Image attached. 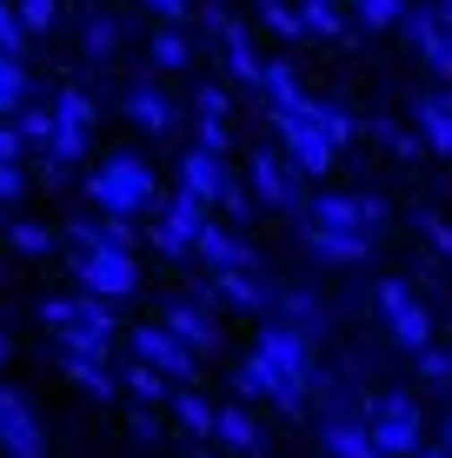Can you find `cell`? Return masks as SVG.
Instances as JSON below:
<instances>
[{"mask_svg":"<svg viewBox=\"0 0 452 458\" xmlns=\"http://www.w3.org/2000/svg\"><path fill=\"white\" fill-rule=\"evenodd\" d=\"M246 359L273 378V412H286V419L306 412V392L320 386V345H313V333H300V326H286V319H267Z\"/></svg>","mask_w":452,"mask_h":458,"instance_id":"cell-1","label":"cell"},{"mask_svg":"<svg viewBox=\"0 0 452 458\" xmlns=\"http://www.w3.org/2000/svg\"><path fill=\"white\" fill-rule=\"evenodd\" d=\"M87 199L93 213H153L160 207V186H153V166L133 160V153H107L100 166L87 173Z\"/></svg>","mask_w":452,"mask_h":458,"instance_id":"cell-2","label":"cell"},{"mask_svg":"<svg viewBox=\"0 0 452 458\" xmlns=\"http://www.w3.org/2000/svg\"><path fill=\"white\" fill-rule=\"evenodd\" d=\"M200 226H207V199H200V193H186V186H174V193H166L160 207L147 213V246L160 252L166 266H180V259H193Z\"/></svg>","mask_w":452,"mask_h":458,"instance_id":"cell-3","label":"cell"},{"mask_svg":"<svg viewBox=\"0 0 452 458\" xmlns=\"http://www.w3.org/2000/svg\"><path fill=\"white\" fill-rule=\"evenodd\" d=\"M246 193H253V207L300 213L306 207V173L293 166L279 147H253V160H246Z\"/></svg>","mask_w":452,"mask_h":458,"instance_id":"cell-4","label":"cell"},{"mask_svg":"<svg viewBox=\"0 0 452 458\" xmlns=\"http://www.w3.org/2000/svg\"><path fill=\"white\" fill-rule=\"evenodd\" d=\"M366 432H372V445L386 458H413L426 445V419H419V405L406 392H380V399L366 405Z\"/></svg>","mask_w":452,"mask_h":458,"instance_id":"cell-5","label":"cell"},{"mask_svg":"<svg viewBox=\"0 0 452 458\" xmlns=\"http://www.w3.org/2000/svg\"><path fill=\"white\" fill-rule=\"evenodd\" d=\"M372 306H380V326L406 345V352H426L432 345V312L419 306V293L406 279H380V286H372Z\"/></svg>","mask_w":452,"mask_h":458,"instance_id":"cell-6","label":"cell"},{"mask_svg":"<svg viewBox=\"0 0 452 458\" xmlns=\"http://www.w3.org/2000/svg\"><path fill=\"white\" fill-rule=\"evenodd\" d=\"M127 359H140V366H153V372H166L174 386H193V372H200V352L186 339H174L160 319H147V326H133L127 333Z\"/></svg>","mask_w":452,"mask_h":458,"instance_id":"cell-7","label":"cell"},{"mask_svg":"<svg viewBox=\"0 0 452 458\" xmlns=\"http://www.w3.org/2000/svg\"><path fill=\"white\" fill-rule=\"evenodd\" d=\"M73 279H81V293H93V299H114V306L140 293V266H133V252H114V246L73 252Z\"/></svg>","mask_w":452,"mask_h":458,"instance_id":"cell-8","label":"cell"},{"mask_svg":"<svg viewBox=\"0 0 452 458\" xmlns=\"http://www.w3.org/2000/svg\"><path fill=\"white\" fill-rule=\"evenodd\" d=\"M0 452L7 458H47V425L13 386H0Z\"/></svg>","mask_w":452,"mask_h":458,"instance_id":"cell-9","label":"cell"},{"mask_svg":"<svg viewBox=\"0 0 452 458\" xmlns=\"http://www.w3.org/2000/svg\"><path fill=\"white\" fill-rule=\"evenodd\" d=\"M160 326H166L174 339H186L200 359H207V352H220V326H213L207 299H166V306H160Z\"/></svg>","mask_w":452,"mask_h":458,"instance_id":"cell-10","label":"cell"},{"mask_svg":"<svg viewBox=\"0 0 452 458\" xmlns=\"http://www.w3.org/2000/svg\"><path fill=\"white\" fill-rule=\"evenodd\" d=\"M207 299H220V306H233V312H253V319L273 312V286L253 273V266H240V273H213Z\"/></svg>","mask_w":452,"mask_h":458,"instance_id":"cell-11","label":"cell"},{"mask_svg":"<svg viewBox=\"0 0 452 458\" xmlns=\"http://www.w3.org/2000/svg\"><path fill=\"white\" fill-rule=\"evenodd\" d=\"M406 34H413V47H419V60H426L439 81H452V27L439 21V7L406 13Z\"/></svg>","mask_w":452,"mask_h":458,"instance_id":"cell-12","label":"cell"},{"mask_svg":"<svg viewBox=\"0 0 452 458\" xmlns=\"http://www.w3.org/2000/svg\"><path fill=\"white\" fill-rule=\"evenodd\" d=\"M193 259L207 266V273H240V266H253V246L240 240L233 226H200V246H193Z\"/></svg>","mask_w":452,"mask_h":458,"instance_id":"cell-13","label":"cell"},{"mask_svg":"<svg viewBox=\"0 0 452 458\" xmlns=\"http://www.w3.org/2000/svg\"><path fill=\"white\" fill-rule=\"evenodd\" d=\"M226 153H207V147H193V153H180V186L186 193H200L207 207H220V193H226Z\"/></svg>","mask_w":452,"mask_h":458,"instance_id":"cell-14","label":"cell"},{"mask_svg":"<svg viewBox=\"0 0 452 458\" xmlns=\"http://www.w3.org/2000/svg\"><path fill=\"white\" fill-rule=\"evenodd\" d=\"M320 445H326V458H386L380 445H372V432H366V412L353 419V412H333L320 425Z\"/></svg>","mask_w":452,"mask_h":458,"instance_id":"cell-15","label":"cell"},{"mask_svg":"<svg viewBox=\"0 0 452 458\" xmlns=\"http://www.w3.org/2000/svg\"><path fill=\"white\" fill-rule=\"evenodd\" d=\"M306 246H313L320 259H333V266H360L372 252V233H346V226H320V219H306Z\"/></svg>","mask_w":452,"mask_h":458,"instance_id":"cell-16","label":"cell"},{"mask_svg":"<svg viewBox=\"0 0 452 458\" xmlns=\"http://www.w3.org/2000/svg\"><path fill=\"white\" fill-rule=\"evenodd\" d=\"M213 445H226V452H240V458H260V452H267V432H260V419L246 412V405H220Z\"/></svg>","mask_w":452,"mask_h":458,"instance_id":"cell-17","label":"cell"},{"mask_svg":"<svg viewBox=\"0 0 452 458\" xmlns=\"http://www.w3.org/2000/svg\"><path fill=\"white\" fill-rule=\"evenodd\" d=\"M60 372H67L81 392H93V399H120V392H127V378L114 372V359H81V352H60Z\"/></svg>","mask_w":452,"mask_h":458,"instance_id":"cell-18","label":"cell"},{"mask_svg":"<svg viewBox=\"0 0 452 458\" xmlns=\"http://www.w3.org/2000/svg\"><path fill=\"white\" fill-rule=\"evenodd\" d=\"M127 120H140L147 133H174V100L153 81H140V87H127Z\"/></svg>","mask_w":452,"mask_h":458,"instance_id":"cell-19","label":"cell"},{"mask_svg":"<svg viewBox=\"0 0 452 458\" xmlns=\"http://www.w3.org/2000/svg\"><path fill=\"white\" fill-rule=\"evenodd\" d=\"M306 219H320V226H346V233H372L360 193H320V199H306Z\"/></svg>","mask_w":452,"mask_h":458,"instance_id":"cell-20","label":"cell"},{"mask_svg":"<svg viewBox=\"0 0 452 458\" xmlns=\"http://www.w3.org/2000/svg\"><path fill=\"white\" fill-rule=\"evenodd\" d=\"M419 140L452 160V100L446 93H419Z\"/></svg>","mask_w":452,"mask_h":458,"instance_id":"cell-21","label":"cell"},{"mask_svg":"<svg viewBox=\"0 0 452 458\" xmlns=\"http://www.w3.org/2000/svg\"><path fill=\"white\" fill-rule=\"evenodd\" d=\"M273 312H279L286 326H300V333H313V339H320V326H326L320 299L306 293V286H279V293H273Z\"/></svg>","mask_w":452,"mask_h":458,"instance_id":"cell-22","label":"cell"},{"mask_svg":"<svg viewBox=\"0 0 452 458\" xmlns=\"http://www.w3.org/2000/svg\"><path fill=\"white\" fill-rule=\"evenodd\" d=\"M174 412H180V432H193V438H213V425H220V405L200 399L193 386H174Z\"/></svg>","mask_w":452,"mask_h":458,"instance_id":"cell-23","label":"cell"},{"mask_svg":"<svg viewBox=\"0 0 452 458\" xmlns=\"http://www.w3.org/2000/svg\"><path fill=\"white\" fill-rule=\"evenodd\" d=\"M7 246H13V252H27V259H54L60 233H54V226H40V219H13V226H7Z\"/></svg>","mask_w":452,"mask_h":458,"instance_id":"cell-24","label":"cell"},{"mask_svg":"<svg viewBox=\"0 0 452 458\" xmlns=\"http://www.w3.org/2000/svg\"><path fill=\"white\" fill-rule=\"evenodd\" d=\"M81 312H87V299L81 293H54V299H40V326L47 333H73V326H81Z\"/></svg>","mask_w":452,"mask_h":458,"instance_id":"cell-25","label":"cell"},{"mask_svg":"<svg viewBox=\"0 0 452 458\" xmlns=\"http://www.w3.org/2000/svg\"><path fill=\"white\" fill-rule=\"evenodd\" d=\"M127 392L140 405H160V399H174V378L153 372V366H140V359H127Z\"/></svg>","mask_w":452,"mask_h":458,"instance_id":"cell-26","label":"cell"},{"mask_svg":"<svg viewBox=\"0 0 452 458\" xmlns=\"http://www.w3.org/2000/svg\"><path fill=\"white\" fill-rule=\"evenodd\" d=\"M54 126H73V133H93V100L81 87H60L54 93Z\"/></svg>","mask_w":452,"mask_h":458,"instance_id":"cell-27","label":"cell"},{"mask_svg":"<svg viewBox=\"0 0 452 458\" xmlns=\"http://www.w3.org/2000/svg\"><path fill=\"white\" fill-rule=\"evenodd\" d=\"M21 106H27V67L21 54H0V120L21 114Z\"/></svg>","mask_w":452,"mask_h":458,"instance_id":"cell-28","label":"cell"},{"mask_svg":"<svg viewBox=\"0 0 452 458\" xmlns=\"http://www.w3.org/2000/svg\"><path fill=\"white\" fill-rule=\"evenodd\" d=\"M13 133H21L27 153H47V140H54V100L47 106H21V126H13Z\"/></svg>","mask_w":452,"mask_h":458,"instance_id":"cell-29","label":"cell"},{"mask_svg":"<svg viewBox=\"0 0 452 458\" xmlns=\"http://www.w3.org/2000/svg\"><path fill=\"white\" fill-rule=\"evenodd\" d=\"M353 13H360L366 34H386V27H399L413 7H406V0H353Z\"/></svg>","mask_w":452,"mask_h":458,"instance_id":"cell-30","label":"cell"},{"mask_svg":"<svg viewBox=\"0 0 452 458\" xmlns=\"http://www.w3.org/2000/svg\"><path fill=\"white\" fill-rule=\"evenodd\" d=\"M260 93H267V106L293 100V93H300V73H293L286 60H267V73H260Z\"/></svg>","mask_w":452,"mask_h":458,"instance_id":"cell-31","label":"cell"},{"mask_svg":"<svg viewBox=\"0 0 452 458\" xmlns=\"http://www.w3.org/2000/svg\"><path fill=\"white\" fill-rule=\"evenodd\" d=\"M186 60H193L186 34L180 27H160V34H153V67H186Z\"/></svg>","mask_w":452,"mask_h":458,"instance_id":"cell-32","label":"cell"},{"mask_svg":"<svg viewBox=\"0 0 452 458\" xmlns=\"http://www.w3.org/2000/svg\"><path fill=\"white\" fill-rule=\"evenodd\" d=\"M27 21H21V7H13V0H0V54H27Z\"/></svg>","mask_w":452,"mask_h":458,"instance_id":"cell-33","label":"cell"},{"mask_svg":"<svg viewBox=\"0 0 452 458\" xmlns=\"http://www.w3.org/2000/svg\"><path fill=\"white\" fill-rule=\"evenodd\" d=\"M419 359V378H426V386H452V352L446 345H426V352H413Z\"/></svg>","mask_w":452,"mask_h":458,"instance_id":"cell-34","label":"cell"},{"mask_svg":"<svg viewBox=\"0 0 452 458\" xmlns=\"http://www.w3.org/2000/svg\"><path fill=\"white\" fill-rule=\"evenodd\" d=\"M21 7V21H27V34H47V27L60 21V0H13Z\"/></svg>","mask_w":452,"mask_h":458,"instance_id":"cell-35","label":"cell"},{"mask_svg":"<svg viewBox=\"0 0 452 458\" xmlns=\"http://www.w3.org/2000/svg\"><path fill=\"white\" fill-rule=\"evenodd\" d=\"M380 140L399 153V160H419V153H426V140H419V133H406V126H393V120H380Z\"/></svg>","mask_w":452,"mask_h":458,"instance_id":"cell-36","label":"cell"},{"mask_svg":"<svg viewBox=\"0 0 452 458\" xmlns=\"http://www.w3.org/2000/svg\"><path fill=\"white\" fill-rule=\"evenodd\" d=\"M114 47H120V27L114 21H107V13H93V21H87V54H114Z\"/></svg>","mask_w":452,"mask_h":458,"instance_id":"cell-37","label":"cell"},{"mask_svg":"<svg viewBox=\"0 0 452 458\" xmlns=\"http://www.w3.org/2000/svg\"><path fill=\"white\" fill-rule=\"evenodd\" d=\"M419 233L432 240V252H439V259H452V226H446L439 213H419Z\"/></svg>","mask_w":452,"mask_h":458,"instance_id":"cell-38","label":"cell"},{"mask_svg":"<svg viewBox=\"0 0 452 458\" xmlns=\"http://www.w3.org/2000/svg\"><path fill=\"white\" fill-rule=\"evenodd\" d=\"M21 193H27V173H21V160H0V207H13Z\"/></svg>","mask_w":452,"mask_h":458,"instance_id":"cell-39","label":"cell"},{"mask_svg":"<svg viewBox=\"0 0 452 458\" xmlns=\"http://www.w3.org/2000/svg\"><path fill=\"white\" fill-rule=\"evenodd\" d=\"M220 213L233 219V226H240V219L253 213V199H246V186H240V180H226V193H220Z\"/></svg>","mask_w":452,"mask_h":458,"instance_id":"cell-40","label":"cell"},{"mask_svg":"<svg viewBox=\"0 0 452 458\" xmlns=\"http://www.w3.org/2000/svg\"><path fill=\"white\" fill-rule=\"evenodd\" d=\"M200 114H207V120H226V114H233V93H226V87H200Z\"/></svg>","mask_w":452,"mask_h":458,"instance_id":"cell-41","label":"cell"},{"mask_svg":"<svg viewBox=\"0 0 452 458\" xmlns=\"http://www.w3.org/2000/svg\"><path fill=\"white\" fill-rule=\"evenodd\" d=\"M200 147H207V153H226V147H233L226 120H207V114H200Z\"/></svg>","mask_w":452,"mask_h":458,"instance_id":"cell-42","label":"cell"},{"mask_svg":"<svg viewBox=\"0 0 452 458\" xmlns=\"http://www.w3.org/2000/svg\"><path fill=\"white\" fill-rule=\"evenodd\" d=\"M67 173H73V166H60L54 153H34V180H40V186H67Z\"/></svg>","mask_w":452,"mask_h":458,"instance_id":"cell-43","label":"cell"},{"mask_svg":"<svg viewBox=\"0 0 452 458\" xmlns=\"http://www.w3.org/2000/svg\"><path fill=\"white\" fill-rule=\"evenodd\" d=\"M21 153H27V147H21V133H13V126L0 120V160H21Z\"/></svg>","mask_w":452,"mask_h":458,"instance_id":"cell-44","label":"cell"},{"mask_svg":"<svg viewBox=\"0 0 452 458\" xmlns=\"http://www.w3.org/2000/svg\"><path fill=\"white\" fill-rule=\"evenodd\" d=\"M140 7H147V13H160V21H180V13H186V0H140Z\"/></svg>","mask_w":452,"mask_h":458,"instance_id":"cell-45","label":"cell"},{"mask_svg":"<svg viewBox=\"0 0 452 458\" xmlns=\"http://www.w3.org/2000/svg\"><path fill=\"white\" fill-rule=\"evenodd\" d=\"M413 458H452V452H446V445H419Z\"/></svg>","mask_w":452,"mask_h":458,"instance_id":"cell-46","label":"cell"},{"mask_svg":"<svg viewBox=\"0 0 452 458\" xmlns=\"http://www.w3.org/2000/svg\"><path fill=\"white\" fill-rule=\"evenodd\" d=\"M7 359H13V339H7V326H0V366H7Z\"/></svg>","mask_w":452,"mask_h":458,"instance_id":"cell-47","label":"cell"},{"mask_svg":"<svg viewBox=\"0 0 452 458\" xmlns=\"http://www.w3.org/2000/svg\"><path fill=\"white\" fill-rule=\"evenodd\" d=\"M439 445H446V452H452V419H446V438H439Z\"/></svg>","mask_w":452,"mask_h":458,"instance_id":"cell-48","label":"cell"},{"mask_svg":"<svg viewBox=\"0 0 452 458\" xmlns=\"http://www.w3.org/2000/svg\"><path fill=\"white\" fill-rule=\"evenodd\" d=\"M200 458H213V452H200Z\"/></svg>","mask_w":452,"mask_h":458,"instance_id":"cell-49","label":"cell"}]
</instances>
